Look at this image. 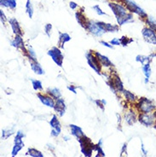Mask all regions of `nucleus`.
<instances>
[{
  "mask_svg": "<svg viewBox=\"0 0 156 157\" xmlns=\"http://www.w3.org/2000/svg\"><path fill=\"white\" fill-rule=\"evenodd\" d=\"M108 6L112 9L113 13L114 14L117 22L119 26H122L125 23L133 21V16L132 13H128L127 9L122 6L121 4H118L115 3H110L108 4Z\"/></svg>",
  "mask_w": 156,
  "mask_h": 157,
  "instance_id": "1",
  "label": "nucleus"
},
{
  "mask_svg": "<svg viewBox=\"0 0 156 157\" xmlns=\"http://www.w3.org/2000/svg\"><path fill=\"white\" fill-rule=\"evenodd\" d=\"M136 108L139 113H150L155 110L156 106L152 100L147 97H141L136 103Z\"/></svg>",
  "mask_w": 156,
  "mask_h": 157,
  "instance_id": "2",
  "label": "nucleus"
},
{
  "mask_svg": "<svg viewBox=\"0 0 156 157\" xmlns=\"http://www.w3.org/2000/svg\"><path fill=\"white\" fill-rule=\"evenodd\" d=\"M124 2L125 4V8L130 11V13H135L138 15L142 19L144 20L147 19L148 16L147 13L143 10V9H142L139 5H137V4L134 0H124Z\"/></svg>",
  "mask_w": 156,
  "mask_h": 157,
  "instance_id": "3",
  "label": "nucleus"
},
{
  "mask_svg": "<svg viewBox=\"0 0 156 157\" xmlns=\"http://www.w3.org/2000/svg\"><path fill=\"white\" fill-rule=\"evenodd\" d=\"M85 57H86L87 62L89 64V66L95 71L96 74H101V64L98 61V59L96 58L94 52H92V51H90L88 52L85 53Z\"/></svg>",
  "mask_w": 156,
  "mask_h": 157,
  "instance_id": "4",
  "label": "nucleus"
},
{
  "mask_svg": "<svg viewBox=\"0 0 156 157\" xmlns=\"http://www.w3.org/2000/svg\"><path fill=\"white\" fill-rule=\"evenodd\" d=\"M47 54L49 56H51V58L52 59V61H54L56 65H58L59 67L62 66L63 63V54L61 51V50L58 47H53L51 50H49L47 51Z\"/></svg>",
  "mask_w": 156,
  "mask_h": 157,
  "instance_id": "5",
  "label": "nucleus"
},
{
  "mask_svg": "<svg viewBox=\"0 0 156 157\" xmlns=\"http://www.w3.org/2000/svg\"><path fill=\"white\" fill-rule=\"evenodd\" d=\"M137 121L141 123L142 125L145 126H155V117L153 113H139L138 117H137Z\"/></svg>",
  "mask_w": 156,
  "mask_h": 157,
  "instance_id": "6",
  "label": "nucleus"
},
{
  "mask_svg": "<svg viewBox=\"0 0 156 157\" xmlns=\"http://www.w3.org/2000/svg\"><path fill=\"white\" fill-rule=\"evenodd\" d=\"M85 29L95 37H102L105 34L103 30L98 26L97 22L94 21H87Z\"/></svg>",
  "mask_w": 156,
  "mask_h": 157,
  "instance_id": "7",
  "label": "nucleus"
},
{
  "mask_svg": "<svg viewBox=\"0 0 156 157\" xmlns=\"http://www.w3.org/2000/svg\"><path fill=\"white\" fill-rule=\"evenodd\" d=\"M108 85L110 86L111 90L113 91V93H116L117 91L123 92V91L125 90L121 79L116 74L112 77V78H110V81L108 82Z\"/></svg>",
  "mask_w": 156,
  "mask_h": 157,
  "instance_id": "8",
  "label": "nucleus"
},
{
  "mask_svg": "<svg viewBox=\"0 0 156 157\" xmlns=\"http://www.w3.org/2000/svg\"><path fill=\"white\" fill-rule=\"evenodd\" d=\"M142 34L146 42L151 44H156V32L155 30L146 26L142 30Z\"/></svg>",
  "mask_w": 156,
  "mask_h": 157,
  "instance_id": "9",
  "label": "nucleus"
},
{
  "mask_svg": "<svg viewBox=\"0 0 156 157\" xmlns=\"http://www.w3.org/2000/svg\"><path fill=\"white\" fill-rule=\"evenodd\" d=\"M37 96L38 97L39 101L43 103V105L49 107V108H55V105H56V102H55V99L52 98L51 96H49L48 94L47 95H43L42 93H38Z\"/></svg>",
  "mask_w": 156,
  "mask_h": 157,
  "instance_id": "10",
  "label": "nucleus"
},
{
  "mask_svg": "<svg viewBox=\"0 0 156 157\" xmlns=\"http://www.w3.org/2000/svg\"><path fill=\"white\" fill-rule=\"evenodd\" d=\"M98 26H100L105 33H115L119 31V26L110 23H105L103 21H96Z\"/></svg>",
  "mask_w": 156,
  "mask_h": 157,
  "instance_id": "11",
  "label": "nucleus"
},
{
  "mask_svg": "<svg viewBox=\"0 0 156 157\" xmlns=\"http://www.w3.org/2000/svg\"><path fill=\"white\" fill-rule=\"evenodd\" d=\"M54 109H55V111L57 113V114L59 116L62 117L64 115V113H65V111H66V103H65L64 99L60 98V99L56 100Z\"/></svg>",
  "mask_w": 156,
  "mask_h": 157,
  "instance_id": "12",
  "label": "nucleus"
},
{
  "mask_svg": "<svg viewBox=\"0 0 156 157\" xmlns=\"http://www.w3.org/2000/svg\"><path fill=\"white\" fill-rule=\"evenodd\" d=\"M94 54H95V56H96V58L98 59L101 66L105 67V68H110V67L113 66V62L109 60V58L108 56H103V55H102L101 53L97 52V51L94 52Z\"/></svg>",
  "mask_w": 156,
  "mask_h": 157,
  "instance_id": "13",
  "label": "nucleus"
},
{
  "mask_svg": "<svg viewBox=\"0 0 156 157\" xmlns=\"http://www.w3.org/2000/svg\"><path fill=\"white\" fill-rule=\"evenodd\" d=\"M10 44H11V46H13L16 49H21V50H23L24 52H26V50L25 48V45H24V41L21 35H16L14 39L11 40Z\"/></svg>",
  "mask_w": 156,
  "mask_h": 157,
  "instance_id": "14",
  "label": "nucleus"
},
{
  "mask_svg": "<svg viewBox=\"0 0 156 157\" xmlns=\"http://www.w3.org/2000/svg\"><path fill=\"white\" fill-rule=\"evenodd\" d=\"M137 117H138V114L136 113L133 109H130L125 113V120L127 122V124L130 125V126L133 125L137 121Z\"/></svg>",
  "mask_w": 156,
  "mask_h": 157,
  "instance_id": "15",
  "label": "nucleus"
},
{
  "mask_svg": "<svg viewBox=\"0 0 156 157\" xmlns=\"http://www.w3.org/2000/svg\"><path fill=\"white\" fill-rule=\"evenodd\" d=\"M9 24H10L11 28H12L13 33L16 35H21V36H22V32H21V26H20V24H19L17 20H16V18H10L9 20Z\"/></svg>",
  "mask_w": 156,
  "mask_h": 157,
  "instance_id": "16",
  "label": "nucleus"
},
{
  "mask_svg": "<svg viewBox=\"0 0 156 157\" xmlns=\"http://www.w3.org/2000/svg\"><path fill=\"white\" fill-rule=\"evenodd\" d=\"M69 127L70 129H71V134L73 135L74 137H76L78 139L85 136V134H84V132L82 131V129H81L79 126H78L71 124L69 126Z\"/></svg>",
  "mask_w": 156,
  "mask_h": 157,
  "instance_id": "17",
  "label": "nucleus"
},
{
  "mask_svg": "<svg viewBox=\"0 0 156 157\" xmlns=\"http://www.w3.org/2000/svg\"><path fill=\"white\" fill-rule=\"evenodd\" d=\"M30 65H31L32 70L36 74H38V75H43V74H44V70L43 69L42 66L38 61H30Z\"/></svg>",
  "mask_w": 156,
  "mask_h": 157,
  "instance_id": "18",
  "label": "nucleus"
},
{
  "mask_svg": "<svg viewBox=\"0 0 156 157\" xmlns=\"http://www.w3.org/2000/svg\"><path fill=\"white\" fill-rule=\"evenodd\" d=\"M70 40H71V36L68 34L59 32V42H58V44H59L60 48L63 49L64 48V44H66L67 42H68Z\"/></svg>",
  "mask_w": 156,
  "mask_h": 157,
  "instance_id": "19",
  "label": "nucleus"
},
{
  "mask_svg": "<svg viewBox=\"0 0 156 157\" xmlns=\"http://www.w3.org/2000/svg\"><path fill=\"white\" fill-rule=\"evenodd\" d=\"M47 94L51 96L52 98H54L55 100H58V99L61 98V91L58 88L56 87L49 88L47 90Z\"/></svg>",
  "mask_w": 156,
  "mask_h": 157,
  "instance_id": "20",
  "label": "nucleus"
},
{
  "mask_svg": "<svg viewBox=\"0 0 156 157\" xmlns=\"http://www.w3.org/2000/svg\"><path fill=\"white\" fill-rule=\"evenodd\" d=\"M50 126H51L52 129H55V130L58 131L61 133V124H60V121H59V120H58V118L56 114H54L51 119Z\"/></svg>",
  "mask_w": 156,
  "mask_h": 157,
  "instance_id": "21",
  "label": "nucleus"
},
{
  "mask_svg": "<svg viewBox=\"0 0 156 157\" xmlns=\"http://www.w3.org/2000/svg\"><path fill=\"white\" fill-rule=\"evenodd\" d=\"M123 94H124V96L125 97V100H126L127 102L131 103L137 102V98L136 95H135L134 93H132L130 91L124 90V91H123Z\"/></svg>",
  "mask_w": 156,
  "mask_h": 157,
  "instance_id": "22",
  "label": "nucleus"
},
{
  "mask_svg": "<svg viewBox=\"0 0 156 157\" xmlns=\"http://www.w3.org/2000/svg\"><path fill=\"white\" fill-rule=\"evenodd\" d=\"M0 5L3 7L15 9L16 8V0H0Z\"/></svg>",
  "mask_w": 156,
  "mask_h": 157,
  "instance_id": "23",
  "label": "nucleus"
},
{
  "mask_svg": "<svg viewBox=\"0 0 156 157\" xmlns=\"http://www.w3.org/2000/svg\"><path fill=\"white\" fill-rule=\"evenodd\" d=\"M153 59L150 57V56H143V55H137L136 56V61L137 62H140L142 65H145L150 63Z\"/></svg>",
  "mask_w": 156,
  "mask_h": 157,
  "instance_id": "24",
  "label": "nucleus"
},
{
  "mask_svg": "<svg viewBox=\"0 0 156 157\" xmlns=\"http://www.w3.org/2000/svg\"><path fill=\"white\" fill-rule=\"evenodd\" d=\"M75 16H76V20H77V21H78V24L82 26V27L85 28L87 21L85 20V17L84 16L83 13H82V12H76Z\"/></svg>",
  "mask_w": 156,
  "mask_h": 157,
  "instance_id": "25",
  "label": "nucleus"
},
{
  "mask_svg": "<svg viewBox=\"0 0 156 157\" xmlns=\"http://www.w3.org/2000/svg\"><path fill=\"white\" fill-rule=\"evenodd\" d=\"M26 56L29 58V60L30 61H37V55H36V52L34 51V50L32 48V47H28L27 48V50L26 51Z\"/></svg>",
  "mask_w": 156,
  "mask_h": 157,
  "instance_id": "26",
  "label": "nucleus"
},
{
  "mask_svg": "<svg viewBox=\"0 0 156 157\" xmlns=\"http://www.w3.org/2000/svg\"><path fill=\"white\" fill-rule=\"evenodd\" d=\"M25 137V134L23 133V131L19 130L16 132V136L15 138V140H14V143L15 144H18V145H24L23 143V141H22V138Z\"/></svg>",
  "mask_w": 156,
  "mask_h": 157,
  "instance_id": "27",
  "label": "nucleus"
},
{
  "mask_svg": "<svg viewBox=\"0 0 156 157\" xmlns=\"http://www.w3.org/2000/svg\"><path fill=\"white\" fill-rule=\"evenodd\" d=\"M26 155L30 156L32 157H43V155L38 149L33 148H29L27 150V153Z\"/></svg>",
  "mask_w": 156,
  "mask_h": 157,
  "instance_id": "28",
  "label": "nucleus"
},
{
  "mask_svg": "<svg viewBox=\"0 0 156 157\" xmlns=\"http://www.w3.org/2000/svg\"><path fill=\"white\" fill-rule=\"evenodd\" d=\"M31 82H32V86L34 91H42L43 90V85H42V82L38 79H33V78H31Z\"/></svg>",
  "mask_w": 156,
  "mask_h": 157,
  "instance_id": "29",
  "label": "nucleus"
},
{
  "mask_svg": "<svg viewBox=\"0 0 156 157\" xmlns=\"http://www.w3.org/2000/svg\"><path fill=\"white\" fill-rule=\"evenodd\" d=\"M145 23L148 27L152 28L156 32V20L153 16H147V19L145 20Z\"/></svg>",
  "mask_w": 156,
  "mask_h": 157,
  "instance_id": "30",
  "label": "nucleus"
},
{
  "mask_svg": "<svg viewBox=\"0 0 156 157\" xmlns=\"http://www.w3.org/2000/svg\"><path fill=\"white\" fill-rule=\"evenodd\" d=\"M142 73H143V74H144V76H145L146 78H150V76H151V74H152V69H151L150 63L142 65Z\"/></svg>",
  "mask_w": 156,
  "mask_h": 157,
  "instance_id": "31",
  "label": "nucleus"
},
{
  "mask_svg": "<svg viewBox=\"0 0 156 157\" xmlns=\"http://www.w3.org/2000/svg\"><path fill=\"white\" fill-rule=\"evenodd\" d=\"M26 12L27 13L29 18H33V7L30 0H26Z\"/></svg>",
  "mask_w": 156,
  "mask_h": 157,
  "instance_id": "32",
  "label": "nucleus"
},
{
  "mask_svg": "<svg viewBox=\"0 0 156 157\" xmlns=\"http://www.w3.org/2000/svg\"><path fill=\"white\" fill-rule=\"evenodd\" d=\"M14 133V129L13 128H6L2 130V139H7L9 137H10Z\"/></svg>",
  "mask_w": 156,
  "mask_h": 157,
  "instance_id": "33",
  "label": "nucleus"
},
{
  "mask_svg": "<svg viewBox=\"0 0 156 157\" xmlns=\"http://www.w3.org/2000/svg\"><path fill=\"white\" fill-rule=\"evenodd\" d=\"M131 42H133V39H129L126 36H123L121 39H120V43H121V45H123V46H127Z\"/></svg>",
  "mask_w": 156,
  "mask_h": 157,
  "instance_id": "34",
  "label": "nucleus"
},
{
  "mask_svg": "<svg viewBox=\"0 0 156 157\" xmlns=\"http://www.w3.org/2000/svg\"><path fill=\"white\" fill-rule=\"evenodd\" d=\"M23 146H24V145H18V144H15L14 147H13V148H12V152H11L12 157L16 156L18 153H19V151L23 148Z\"/></svg>",
  "mask_w": 156,
  "mask_h": 157,
  "instance_id": "35",
  "label": "nucleus"
},
{
  "mask_svg": "<svg viewBox=\"0 0 156 157\" xmlns=\"http://www.w3.org/2000/svg\"><path fill=\"white\" fill-rule=\"evenodd\" d=\"M93 150L94 149L90 148H81V152H82V154L85 157H91Z\"/></svg>",
  "mask_w": 156,
  "mask_h": 157,
  "instance_id": "36",
  "label": "nucleus"
},
{
  "mask_svg": "<svg viewBox=\"0 0 156 157\" xmlns=\"http://www.w3.org/2000/svg\"><path fill=\"white\" fill-rule=\"evenodd\" d=\"M92 8H93V9L95 10V12L97 14V15H98V16H108V14H107V13H105V12H103V11L101 9L100 6H99L98 4L94 5Z\"/></svg>",
  "mask_w": 156,
  "mask_h": 157,
  "instance_id": "37",
  "label": "nucleus"
},
{
  "mask_svg": "<svg viewBox=\"0 0 156 157\" xmlns=\"http://www.w3.org/2000/svg\"><path fill=\"white\" fill-rule=\"evenodd\" d=\"M95 150L97 151V155L95 157H104L105 156V154H104L103 149V147L100 146L99 144L95 145Z\"/></svg>",
  "mask_w": 156,
  "mask_h": 157,
  "instance_id": "38",
  "label": "nucleus"
},
{
  "mask_svg": "<svg viewBox=\"0 0 156 157\" xmlns=\"http://www.w3.org/2000/svg\"><path fill=\"white\" fill-rule=\"evenodd\" d=\"M51 29H52V25L48 23L44 26V33L45 34L47 35L48 37H51Z\"/></svg>",
  "mask_w": 156,
  "mask_h": 157,
  "instance_id": "39",
  "label": "nucleus"
},
{
  "mask_svg": "<svg viewBox=\"0 0 156 157\" xmlns=\"http://www.w3.org/2000/svg\"><path fill=\"white\" fill-rule=\"evenodd\" d=\"M95 104L97 105L100 108H102L103 110L104 109V106L107 104V102H106V100H104V99H101V100H95Z\"/></svg>",
  "mask_w": 156,
  "mask_h": 157,
  "instance_id": "40",
  "label": "nucleus"
},
{
  "mask_svg": "<svg viewBox=\"0 0 156 157\" xmlns=\"http://www.w3.org/2000/svg\"><path fill=\"white\" fill-rule=\"evenodd\" d=\"M109 43L112 44L113 46H116V45H120L121 43H120V39H117V38H114L113 39H111L110 41H109Z\"/></svg>",
  "mask_w": 156,
  "mask_h": 157,
  "instance_id": "41",
  "label": "nucleus"
},
{
  "mask_svg": "<svg viewBox=\"0 0 156 157\" xmlns=\"http://www.w3.org/2000/svg\"><path fill=\"white\" fill-rule=\"evenodd\" d=\"M0 18H1V22H2V24H4L5 21H7V18L5 16V15H4V13L3 9L0 10Z\"/></svg>",
  "mask_w": 156,
  "mask_h": 157,
  "instance_id": "42",
  "label": "nucleus"
},
{
  "mask_svg": "<svg viewBox=\"0 0 156 157\" xmlns=\"http://www.w3.org/2000/svg\"><path fill=\"white\" fill-rule=\"evenodd\" d=\"M100 44H103V46L107 47V48H109V49H113V46L112 45V44H110V43H108V42H106V41H103V40L100 41Z\"/></svg>",
  "mask_w": 156,
  "mask_h": 157,
  "instance_id": "43",
  "label": "nucleus"
},
{
  "mask_svg": "<svg viewBox=\"0 0 156 157\" xmlns=\"http://www.w3.org/2000/svg\"><path fill=\"white\" fill-rule=\"evenodd\" d=\"M68 89L71 91L72 92H73L74 94H77V91H76V89H77V86H68Z\"/></svg>",
  "mask_w": 156,
  "mask_h": 157,
  "instance_id": "44",
  "label": "nucleus"
},
{
  "mask_svg": "<svg viewBox=\"0 0 156 157\" xmlns=\"http://www.w3.org/2000/svg\"><path fill=\"white\" fill-rule=\"evenodd\" d=\"M59 134H60V132L58 131H56V130H55V129H52L51 131V135L52 137H58Z\"/></svg>",
  "mask_w": 156,
  "mask_h": 157,
  "instance_id": "45",
  "label": "nucleus"
},
{
  "mask_svg": "<svg viewBox=\"0 0 156 157\" xmlns=\"http://www.w3.org/2000/svg\"><path fill=\"white\" fill-rule=\"evenodd\" d=\"M69 6L70 8L72 9H75L77 7H78V4L75 3V2H73V1H71L69 3Z\"/></svg>",
  "mask_w": 156,
  "mask_h": 157,
  "instance_id": "46",
  "label": "nucleus"
},
{
  "mask_svg": "<svg viewBox=\"0 0 156 157\" xmlns=\"http://www.w3.org/2000/svg\"><path fill=\"white\" fill-rule=\"evenodd\" d=\"M141 148H142V153H143V155L144 156H147V151L145 149V147H144V144L142 143V147H141Z\"/></svg>",
  "mask_w": 156,
  "mask_h": 157,
  "instance_id": "47",
  "label": "nucleus"
},
{
  "mask_svg": "<svg viewBox=\"0 0 156 157\" xmlns=\"http://www.w3.org/2000/svg\"><path fill=\"white\" fill-rule=\"evenodd\" d=\"M126 146H127V144L126 143H124V145H123V147H122V150H121V155L125 151L126 152Z\"/></svg>",
  "mask_w": 156,
  "mask_h": 157,
  "instance_id": "48",
  "label": "nucleus"
},
{
  "mask_svg": "<svg viewBox=\"0 0 156 157\" xmlns=\"http://www.w3.org/2000/svg\"><path fill=\"white\" fill-rule=\"evenodd\" d=\"M148 82H149V78H146V77H145V78H144V83H145V84H147Z\"/></svg>",
  "mask_w": 156,
  "mask_h": 157,
  "instance_id": "49",
  "label": "nucleus"
},
{
  "mask_svg": "<svg viewBox=\"0 0 156 157\" xmlns=\"http://www.w3.org/2000/svg\"><path fill=\"white\" fill-rule=\"evenodd\" d=\"M97 144H99L100 146H103V139L99 140V142H98V143H97Z\"/></svg>",
  "mask_w": 156,
  "mask_h": 157,
  "instance_id": "50",
  "label": "nucleus"
},
{
  "mask_svg": "<svg viewBox=\"0 0 156 157\" xmlns=\"http://www.w3.org/2000/svg\"><path fill=\"white\" fill-rule=\"evenodd\" d=\"M63 138L65 141H68L69 140V137H68V136H65V137H63Z\"/></svg>",
  "mask_w": 156,
  "mask_h": 157,
  "instance_id": "51",
  "label": "nucleus"
},
{
  "mask_svg": "<svg viewBox=\"0 0 156 157\" xmlns=\"http://www.w3.org/2000/svg\"><path fill=\"white\" fill-rule=\"evenodd\" d=\"M153 113H154V115H155V119H156V109L153 112Z\"/></svg>",
  "mask_w": 156,
  "mask_h": 157,
  "instance_id": "52",
  "label": "nucleus"
},
{
  "mask_svg": "<svg viewBox=\"0 0 156 157\" xmlns=\"http://www.w3.org/2000/svg\"><path fill=\"white\" fill-rule=\"evenodd\" d=\"M155 130H156V121H155Z\"/></svg>",
  "mask_w": 156,
  "mask_h": 157,
  "instance_id": "53",
  "label": "nucleus"
}]
</instances>
